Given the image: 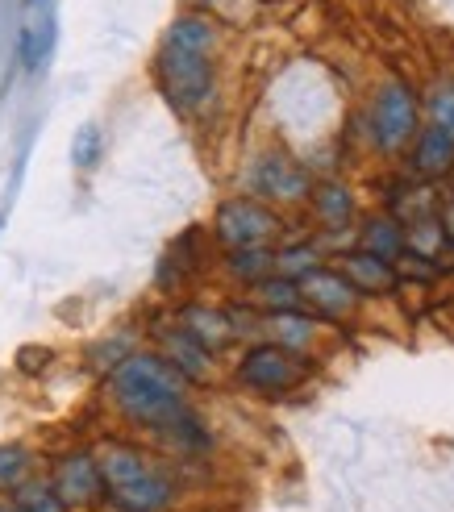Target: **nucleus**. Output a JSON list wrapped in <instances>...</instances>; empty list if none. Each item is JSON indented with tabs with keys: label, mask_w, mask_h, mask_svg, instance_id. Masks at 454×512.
Returning <instances> with one entry per match:
<instances>
[{
	"label": "nucleus",
	"mask_w": 454,
	"mask_h": 512,
	"mask_svg": "<svg viewBox=\"0 0 454 512\" xmlns=\"http://www.w3.org/2000/svg\"><path fill=\"white\" fill-rule=\"evenodd\" d=\"M405 242H409L413 254H421V259H438V250L450 242V234H446V225L438 217H421L405 229Z\"/></svg>",
	"instance_id": "17"
},
{
	"label": "nucleus",
	"mask_w": 454,
	"mask_h": 512,
	"mask_svg": "<svg viewBox=\"0 0 454 512\" xmlns=\"http://www.w3.org/2000/svg\"><path fill=\"white\" fill-rule=\"evenodd\" d=\"M350 213H355V204H350V192L342 184H321L317 188V217L325 225H346Z\"/></svg>",
	"instance_id": "20"
},
{
	"label": "nucleus",
	"mask_w": 454,
	"mask_h": 512,
	"mask_svg": "<svg viewBox=\"0 0 454 512\" xmlns=\"http://www.w3.org/2000/svg\"><path fill=\"white\" fill-rule=\"evenodd\" d=\"M280 234V217L255 200H230L217 209V238L230 250H255Z\"/></svg>",
	"instance_id": "5"
},
{
	"label": "nucleus",
	"mask_w": 454,
	"mask_h": 512,
	"mask_svg": "<svg viewBox=\"0 0 454 512\" xmlns=\"http://www.w3.org/2000/svg\"><path fill=\"white\" fill-rule=\"evenodd\" d=\"M363 250L380 254V259H396L400 250H409L405 229H400L392 217H375V221L367 225V234H363Z\"/></svg>",
	"instance_id": "16"
},
{
	"label": "nucleus",
	"mask_w": 454,
	"mask_h": 512,
	"mask_svg": "<svg viewBox=\"0 0 454 512\" xmlns=\"http://www.w3.org/2000/svg\"><path fill=\"white\" fill-rule=\"evenodd\" d=\"M275 267V254L267 246H255V250H230V275L234 279H246V284H259L267 279Z\"/></svg>",
	"instance_id": "18"
},
{
	"label": "nucleus",
	"mask_w": 454,
	"mask_h": 512,
	"mask_svg": "<svg viewBox=\"0 0 454 512\" xmlns=\"http://www.w3.org/2000/svg\"><path fill=\"white\" fill-rule=\"evenodd\" d=\"M371 134L380 150H400L417 134V96L409 84H384L371 105Z\"/></svg>",
	"instance_id": "4"
},
{
	"label": "nucleus",
	"mask_w": 454,
	"mask_h": 512,
	"mask_svg": "<svg viewBox=\"0 0 454 512\" xmlns=\"http://www.w3.org/2000/svg\"><path fill=\"white\" fill-rule=\"evenodd\" d=\"M255 296L267 313H296L305 296H300V279H288V275H267L255 284Z\"/></svg>",
	"instance_id": "15"
},
{
	"label": "nucleus",
	"mask_w": 454,
	"mask_h": 512,
	"mask_svg": "<svg viewBox=\"0 0 454 512\" xmlns=\"http://www.w3.org/2000/svg\"><path fill=\"white\" fill-rule=\"evenodd\" d=\"M255 179H259V192L275 196V200H296V196H305V188H309V175L300 171L296 163H288V159H267Z\"/></svg>",
	"instance_id": "12"
},
{
	"label": "nucleus",
	"mask_w": 454,
	"mask_h": 512,
	"mask_svg": "<svg viewBox=\"0 0 454 512\" xmlns=\"http://www.w3.org/2000/svg\"><path fill=\"white\" fill-rule=\"evenodd\" d=\"M300 296H305V304H313L321 317H346L350 309H355L359 288L350 284L342 271L317 267V271H309V275H300Z\"/></svg>",
	"instance_id": "7"
},
{
	"label": "nucleus",
	"mask_w": 454,
	"mask_h": 512,
	"mask_svg": "<svg viewBox=\"0 0 454 512\" xmlns=\"http://www.w3.org/2000/svg\"><path fill=\"white\" fill-rule=\"evenodd\" d=\"M442 225H446V234H450V242H454V200L446 204V213H442Z\"/></svg>",
	"instance_id": "26"
},
{
	"label": "nucleus",
	"mask_w": 454,
	"mask_h": 512,
	"mask_svg": "<svg viewBox=\"0 0 454 512\" xmlns=\"http://www.w3.org/2000/svg\"><path fill=\"white\" fill-rule=\"evenodd\" d=\"M100 492H105V475H100V463L92 454L63 458L55 471V496L63 504H92Z\"/></svg>",
	"instance_id": "9"
},
{
	"label": "nucleus",
	"mask_w": 454,
	"mask_h": 512,
	"mask_svg": "<svg viewBox=\"0 0 454 512\" xmlns=\"http://www.w3.org/2000/svg\"><path fill=\"white\" fill-rule=\"evenodd\" d=\"M300 375H305V363H300V358L288 346H280V342L246 350L242 367H238V379L246 383V388L267 392V396H280V392L296 388Z\"/></svg>",
	"instance_id": "6"
},
{
	"label": "nucleus",
	"mask_w": 454,
	"mask_h": 512,
	"mask_svg": "<svg viewBox=\"0 0 454 512\" xmlns=\"http://www.w3.org/2000/svg\"><path fill=\"white\" fill-rule=\"evenodd\" d=\"M96 155H100V134H96V125H84V130L75 134V142H71V163L75 167H92Z\"/></svg>",
	"instance_id": "24"
},
{
	"label": "nucleus",
	"mask_w": 454,
	"mask_h": 512,
	"mask_svg": "<svg viewBox=\"0 0 454 512\" xmlns=\"http://www.w3.org/2000/svg\"><path fill=\"white\" fill-rule=\"evenodd\" d=\"M184 329H188V334H192L200 346H209L213 354L238 334V325H234L230 313L205 309V304H188V309H184Z\"/></svg>",
	"instance_id": "11"
},
{
	"label": "nucleus",
	"mask_w": 454,
	"mask_h": 512,
	"mask_svg": "<svg viewBox=\"0 0 454 512\" xmlns=\"http://www.w3.org/2000/svg\"><path fill=\"white\" fill-rule=\"evenodd\" d=\"M275 267H280V275H288V279H300V275L317 271L321 263H317V250L313 246H292V250L275 254Z\"/></svg>",
	"instance_id": "21"
},
{
	"label": "nucleus",
	"mask_w": 454,
	"mask_h": 512,
	"mask_svg": "<svg viewBox=\"0 0 454 512\" xmlns=\"http://www.w3.org/2000/svg\"><path fill=\"white\" fill-rule=\"evenodd\" d=\"M55 34H59V21H55V0H25V21H21V59L30 71H38L50 50H55Z\"/></svg>",
	"instance_id": "8"
},
{
	"label": "nucleus",
	"mask_w": 454,
	"mask_h": 512,
	"mask_svg": "<svg viewBox=\"0 0 454 512\" xmlns=\"http://www.w3.org/2000/svg\"><path fill=\"white\" fill-rule=\"evenodd\" d=\"M163 346H167V358L175 367H180L188 379H205L209 375V363H213V350L200 346L188 329H171V334H163Z\"/></svg>",
	"instance_id": "13"
},
{
	"label": "nucleus",
	"mask_w": 454,
	"mask_h": 512,
	"mask_svg": "<svg viewBox=\"0 0 454 512\" xmlns=\"http://www.w3.org/2000/svg\"><path fill=\"white\" fill-rule=\"evenodd\" d=\"M271 334L280 338V346L288 350H300V346H309L313 342V321L305 313H271Z\"/></svg>",
	"instance_id": "19"
},
{
	"label": "nucleus",
	"mask_w": 454,
	"mask_h": 512,
	"mask_svg": "<svg viewBox=\"0 0 454 512\" xmlns=\"http://www.w3.org/2000/svg\"><path fill=\"white\" fill-rule=\"evenodd\" d=\"M213 25L205 17H180L159 50V84L175 109H196L205 105L213 92Z\"/></svg>",
	"instance_id": "2"
},
{
	"label": "nucleus",
	"mask_w": 454,
	"mask_h": 512,
	"mask_svg": "<svg viewBox=\"0 0 454 512\" xmlns=\"http://www.w3.org/2000/svg\"><path fill=\"white\" fill-rule=\"evenodd\" d=\"M21 504H25V512H63V500H59V496H50V492H42V488L30 492Z\"/></svg>",
	"instance_id": "25"
},
{
	"label": "nucleus",
	"mask_w": 454,
	"mask_h": 512,
	"mask_svg": "<svg viewBox=\"0 0 454 512\" xmlns=\"http://www.w3.org/2000/svg\"><path fill=\"white\" fill-rule=\"evenodd\" d=\"M30 471V454L21 446H0V488H17Z\"/></svg>",
	"instance_id": "23"
},
{
	"label": "nucleus",
	"mask_w": 454,
	"mask_h": 512,
	"mask_svg": "<svg viewBox=\"0 0 454 512\" xmlns=\"http://www.w3.org/2000/svg\"><path fill=\"white\" fill-rule=\"evenodd\" d=\"M96 463L100 475H105L109 504L117 512H163L171 504V479H163L138 450L109 446Z\"/></svg>",
	"instance_id": "3"
},
{
	"label": "nucleus",
	"mask_w": 454,
	"mask_h": 512,
	"mask_svg": "<svg viewBox=\"0 0 454 512\" xmlns=\"http://www.w3.org/2000/svg\"><path fill=\"white\" fill-rule=\"evenodd\" d=\"M430 125L454 134V80L434 88V96H430Z\"/></svg>",
	"instance_id": "22"
},
{
	"label": "nucleus",
	"mask_w": 454,
	"mask_h": 512,
	"mask_svg": "<svg viewBox=\"0 0 454 512\" xmlns=\"http://www.w3.org/2000/svg\"><path fill=\"white\" fill-rule=\"evenodd\" d=\"M417 171L425 179H434V175H446L454 167V134L438 130V125H430L421 138H417V155H413Z\"/></svg>",
	"instance_id": "14"
},
{
	"label": "nucleus",
	"mask_w": 454,
	"mask_h": 512,
	"mask_svg": "<svg viewBox=\"0 0 454 512\" xmlns=\"http://www.w3.org/2000/svg\"><path fill=\"white\" fill-rule=\"evenodd\" d=\"M188 375L159 354H130L113 367V400L130 421L167 433L188 417Z\"/></svg>",
	"instance_id": "1"
},
{
	"label": "nucleus",
	"mask_w": 454,
	"mask_h": 512,
	"mask_svg": "<svg viewBox=\"0 0 454 512\" xmlns=\"http://www.w3.org/2000/svg\"><path fill=\"white\" fill-rule=\"evenodd\" d=\"M342 275L355 284L359 292H392L396 288V267L392 259H380L371 250H355L342 259Z\"/></svg>",
	"instance_id": "10"
}]
</instances>
